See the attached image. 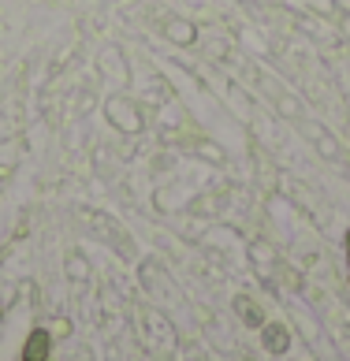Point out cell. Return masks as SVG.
Wrapping results in <instances>:
<instances>
[{
  "instance_id": "obj_4",
  "label": "cell",
  "mask_w": 350,
  "mask_h": 361,
  "mask_svg": "<svg viewBox=\"0 0 350 361\" xmlns=\"http://www.w3.org/2000/svg\"><path fill=\"white\" fill-rule=\"evenodd\" d=\"M346 261H350V231H346Z\"/></svg>"
},
{
  "instance_id": "obj_1",
  "label": "cell",
  "mask_w": 350,
  "mask_h": 361,
  "mask_svg": "<svg viewBox=\"0 0 350 361\" xmlns=\"http://www.w3.org/2000/svg\"><path fill=\"white\" fill-rule=\"evenodd\" d=\"M49 350H52V336L45 328H34L26 336V346H23V361H49Z\"/></svg>"
},
{
  "instance_id": "obj_2",
  "label": "cell",
  "mask_w": 350,
  "mask_h": 361,
  "mask_svg": "<svg viewBox=\"0 0 350 361\" xmlns=\"http://www.w3.org/2000/svg\"><path fill=\"white\" fill-rule=\"evenodd\" d=\"M265 343H268V350L284 354V350H287V328H279V324H268V328H265Z\"/></svg>"
},
{
  "instance_id": "obj_3",
  "label": "cell",
  "mask_w": 350,
  "mask_h": 361,
  "mask_svg": "<svg viewBox=\"0 0 350 361\" xmlns=\"http://www.w3.org/2000/svg\"><path fill=\"white\" fill-rule=\"evenodd\" d=\"M239 310H242V317H246L250 324H261V313H258V310H253V305H250V298H239Z\"/></svg>"
}]
</instances>
